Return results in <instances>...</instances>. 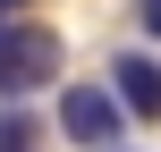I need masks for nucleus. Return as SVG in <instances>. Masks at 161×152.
<instances>
[{
  "label": "nucleus",
  "instance_id": "obj_1",
  "mask_svg": "<svg viewBox=\"0 0 161 152\" xmlns=\"http://www.w3.org/2000/svg\"><path fill=\"white\" fill-rule=\"evenodd\" d=\"M51 76H59V34L34 25V17H0V93L25 102V93H42Z\"/></svg>",
  "mask_w": 161,
  "mask_h": 152
},
{
  "label": "nucleus",
  "instance_id": "obj_2",
  "mask_svg": "<svg viewBox=\"0 0 161 152\" xmlns=\"http://www.w3.org/2000/svg\"><path fill=\"white\" fill-rule=\"evenodd\" d=\"M59 135L85 152H119V135H127V110L102 93V85H68L59 93Z\"/></svg>",
  "mask_w": 161,
  "mask_h": 152
},
{
  "label": "nucleus",
  "instance_id": "obj_3",
  "mask_svg": "<svg viewBox=\"0 0 161 152\" xmlns=\"http://www.w3.org/2000/svg\"><path fill=\"white\" fill-rule=\"evenodd\" d=\"M110 102H119L127 118H144V127L161 118V59L153 51H119V59H110Z\"/></svg>",
  "mask_w": 161,
  "mask_h": 152
},
{
  "label": "nucleus",
  "instance_id": "obj_4",
  "mask_svg": "<svg viewBox=\"0 0 161 152\" xmlns=\"http://www.w3.org/2000/svg\"><path fill=\"white\" fill-rule=\"evenodd\" d=\"M0 152H34V118L25 110H0Z\"/></svg>",
  "mask_w": 161,
  "mask_h": 152
},
{
  "label": "nucleus",
  "instance_id": "obj_5",
  "mask_svg": "<svg viewBox=\"0 0 161 152\" xmlns=\"http://www.w3.org/2000/svg\"><path fill=\"white\" fill-rule=\"evenodd\" d=\"M136 17H144V34L161 42V0H136Z\"/></svg>",
  "mask_w": 161,
  "mask_h": 152
},
{
  "label": "nucleus",
  "instance_id": "obj_6",
  "mask_svg": "<svg viewBox=\"0 0 161 152\" xmlns=\"http://www.w3.org/2000/svg\"><path fill=\"white\" fill-rule=\"evenodd\" d=\"M17 8H25V0H0V17H17Z\"/></svg>",
  "mask_w": 161,
  "mask_h": 152
}]
</instances>
